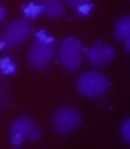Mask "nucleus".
I'll return each instance as SVG.
<instances>
[{
	"mask_svg": "<svg viewBox=\"0 0 130 149\" xmlns=\"http://www.w3.org/2000/svg\"><path fill=\"white\" fill-rule=\"evenodd\" d=\"M59 59L63 63V68L67 72H75L81 65V57H83V47L81 41L75 37H67L61 45H59Z\"/></svg>",
	"mask_w": 130,
	"mask_h": 149,
	"instance_id": "1",
	"label": "nucleus"
},
{
	"mask_svg": "<svg viewBox=\"0 0 130 149\" xmlns=\"http://www.w3.org/2000/svg\"><path fill=\"white\" fill-rule=\"evenodd\" d=\"M75 88H77L79 94H83L87 98H98L108 90V80L98 72H83L77 78Z\"/></svg>",
	"mask_w": 130,
	"mask_h": 149,
	"instance_id": "2",
	"label": "nucleus"
},
{
	"mask_svg": "<svg viewBox=\"0 0 130 149\" xmlns=\"http://www.w3.org/2000/svg\"><path fill=\"white\" fill-rule=\"evenodd\" d=\"M31 35V25L27 19H19L14 21L2 35V39H0V49H12L17 45H21L27 37Z\"/></svg>",
	"mask_w": 130,
	"mask_h": 149,
	"instance_id": "3",
	"label": "nucleus"
},
{
	"mask_svg": "<svg viewBox=\"0 0 130 149\" xmlns=\"http://www.w3.org/2000/svg\"><path fill=\"white\" fill-rule=\"evenodd\" d=\"M81 123V114L75 108H59L53 114V127L61 135H71Z\"/></svg>",
	"mask_w": 130,
	"mask_h": 149,
	"instance_id": "4",
	"label": "nucleus"
},
{
	"mask_svg": "<svg viewBox=\"0 0 130 149\" xmlns=\"http://www.w3.org/2000/svg\"><path fill=\"white\" fill-rule=\"evenodd\" d=\"M53 55H55L53 43H45V41H39L37 39L31 45V49H29V63L35 70H43V68H47L51 63Z\"/></svg>",
	"mask_w": 130,
	"mask_h": 149,
	"instance_id": "5",
	"label": "nucleus"
},
{
	"mask_svg": "<svg viewBox=\"0 0 130 149\" xmlns=\"http://www.w3.org/2000/svg\"><path fill=\"white\" fill-rule=\"evenodd\" d=\"M10 135H12V145H21L25 139H33V141H37V139H41V131L33 125V120L29 118V116H21V118H17L14 123H12V127H10Z\"/></svg>",
	"mask_w": 130,
	"mask_h": 149,
	"instance_id": "6",
	"label": "nucleus"
},
{
	"mask_svg": "<svg viewBox=\"0 0 130 149\" xmlns=\"http://www.w3.org/2000/svg\"><path fill=\"white\" fill-rule=\"evenodd\" d=\"M83 53H85V57L94 63V65H98V68H104V65H108L110 63V59L114 57V47H110V45H104L102 41H98L94 47H87V49H83Z\"/></svg>",
	"mask_w": 130,
	"mask_h": 149,
	"instance_id": "7",
	"label": "nucleus"
},
{
	"mask_svg": "<svg viewBox=\"0 0 130 149\" xmlns=\"http://www.w3.org/2000/svg\"><path fill=\"white\" fill-rule=\"evenodd\" d=\"M41 6H43V13H45L49 19H61L63 13H65L63 0H43Z\"/></svg>",
	"mask_w": 130,
	"mask_h": 149,
	"instance_id": "8",
	"label": "nucleus"
},
{
	"mask_svg": "<svg viewBox=\"0 0 130 149\" xmlns=\"http://www.w3.org/2000/svg\"><path fill=\"white\" fill-rule=\"evenodd\" d=\"M114 35H116L120 41H128V39H130V17H122V19L116 23Z\"/></svg>",
	"mask_w": 130,
	"mask_h": 149,
	"instance_id": "9",
	"label": "nucleus"
},
{
	"mask_svg": "<svg viewBox=\"0 0 130 149\" xmlns=\"http://www.w3.org/2000/svg\"><path fill=\"white\" fill-rule=\"evenodd\" d=\"M25 17L27 19H37L41 13H43V6L41 4H37V2H29V4H25Z\"/></svg>",
	"mask_w": 130,
	"mask_h": 149,
	"instance_id": "10",
	"label": "nucleus"
},
{
	"mask_svg": "<svg viewBox=\"0 0 130 149\" xmlns=\"http://www.w3.org/2000/svg\"><path fill=\"white\" fill-rule=\"evenodd\" d=\"M14 70H17V65H14V61L10 59V57H2L0 59V72L2 74H14Z\"/></svg>",
	"mask_w": 130,
	"mask_h": 149,
	"instance_id": "11",
	"label": "nucleus"
},
{
	"mask_svg": "<svg viewBox=\"0 0 130 149\" xmlns=\"http://www.w3.org/2000/svg\"><path fill=\"white\" fill-rule=\"evenodd\" d=\"M87 2H89V0H65V4H69V6H71V8H75V10H77L79 6L87 4Z\"/></svg>",
	"mask_w": 130,
	"mask_h": 149,
	"instance_id": "12",
	"label": "nucleus"
},
{
	"mask_svg": "<svg viewBox=\"0 0 130 149\" xmlns=\"http://www.w3.org/2000/svg\"><path fill=\"white\" fill-rule=\"evenodd\" d=\"M91 8H94V4H91V2H87V4H83V6H79V8H77V13H79V15H83V17H87V15L91 13Z\"/></svg>",
	"mask_w": 130,
	"mask_h": 149,
	"instance_id": "13",
	"label": "nucleus"
},
{
	"mask_svg": "<svg viewBox=\"0 0 130 149\" xmlns=\"http://www.w3.org/2000/svg\"><path fill=\"white\" fill-rule=\"evenodd\" d=\"M37 39H39V41H45V43H51V37H49L45 31H39V33H37Z\"/></svg>",
	"mask_w": 130,
	"mask_h": 149,
	"instance_id": "14",
	"label": "nucleus"
},
{
	"mask_svg": "<svg viewBox=\"0 0 130 149\" xmlns=\"http://www.w3.org/2000/svg\"><path fill=\"white\" fill-rule=\"evenodd\" d=\"M122 137H124V141L130 139V137H128V120H124V125H122Z\"/></svg>",
	"mask_w": 130,
	"mask_h": 149,
	"instance_id": "15",
	"label": "nucleus"
},
{
	"mask_svg": "<svg viewBox=\"0 0 130 149\" xmlns=\"http://www.w3.org/2000/svg\"><path fill=\"white\" fill-rule=\"evenodd\" d=\"M6 17V10H4V6H0V21H2Z\"/></svg>",
	"mask_w": 130,
	"mask_h": 149,
	"instance_id": "16",
	"label": "nucleus"
}]
</instances>
